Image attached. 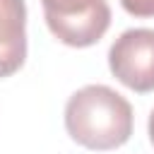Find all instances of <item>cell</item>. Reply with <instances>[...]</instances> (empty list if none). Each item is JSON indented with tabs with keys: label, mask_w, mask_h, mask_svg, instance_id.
<instances>
[{
	"label": "cell",
	"mask_w": 154,
	"mask_h": 154,
	"mask_svg": "<svg viewBox=\"0 0 154 154\" xmlns=\"http://www.w3.org/2000/svg\"><path fill=\"white\" fill-rule=\"evenodd\" d=\"M65 130L87 149H118L132 135V106L106 84H87L65 103Z\"/></svg>",
	"instance_id": "6da1fadb"
},
{
	"label": "cell",
	"mask_w": 154,
	"mask_h": 154,
	"mask_svg": "<svg viewBox=\"0 0 154 154\" xmlns=\"http://www.w3.org/2000/svg\"><path fill=\"white\" fill-rule=\"evenodd\" d=\"M51 34L72 48L94 46L111 26L106 0H41Z\"/></svg>",
	"instance_id": "7a4b0ae2"
},
{
	"label": "cell",
	"mask_w": 154,
	"mask_h": 154,
	"mask_svg": "<svg viewBox=\"0 0 154 154\" xmlns=\"http://www.w3.org/2000/svg\"><path fill=\"white\" fill-rule=\"evenodd\" d=\"M149 140H152V144H154V111L149 113Z\"/></svg>",
	"instance_id": "8992f818"
},
{
	"label": "cell",
	"mask_w": 154,
	"mask_h": 154,
	"mask_svg": "<svg viewBox=\"0 0 154 154\" xmlns=\"http://www.w3.org/2000/svg\"><path fill=\"white\" fill-rule=\"evenodd\" d=\"M113 77L137 94L154 91V29H128L108 48Z\"/></svg>",
	"instance_id": "3957f363"
},
{
	"label": "cell",
	"mask_w": 154,
	"mask_h": 154,
	"mask_svg": "<svg viewBox=\"0 0 154 154\" xmlns=\"http://www.w3.org/2000/svg\"><path fill=\"white\" fill-rule=\"evenodd\" d=\"M120 5L132 17H154V0H120Z\"/></svg>",
	"instance_id": "5b68a950"
},
{
	"label": "cell",
	"mask_w": 154,
	"mask_h": 154,
	"mask_svg": "<svg viewBox=\"0 0 154 154\" xmlns=\"http://www.w3.org/2000/svg\"><path fill=\"white\" fill-rule=\"evenodd\" d=\"M26 60V2L0 0V77L14 75Z\"/></svg>",
	"instance_id": "277c9868"
}]
</instances>
